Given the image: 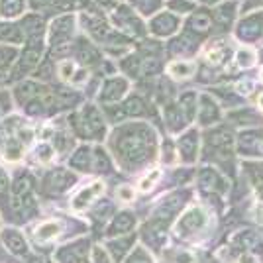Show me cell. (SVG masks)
<instances>
[{"label": "cell", "instance_id": "20", "mask_svg": "<svg viewBox=\"0 0 263 263\" xmlns=\"http://www.w3.org/2000/svg\"><path fill=\"white\" fill-rule=\"evenodd\" d=\"M77 59L83 63V65H90V63H97L99 61V51L92 47V45L88 44H83L79 45V51H77Z\"/></svg>", "mask_w": 263, "mask_h": 263}, {"label": "cell", "instance_id": "21", "mask_svg": "<svg viewBox=\"0 0 263 263\" xmlns=\"http://www.w3.org/2000/svg\"><path fill=\"white\" fill-rule=\"evenodd\" d=\"M16 47L12 45H0V71H8L16 61Z\"/></svg>", "mask_w": 263, "mask_h": 263}, {"label": "cell", "instance_id": "33", "mask_svg": "<svg viewBox=\"0 0 263 263\" xmlns=\"http://www.w3.org/2000/svg\"><path fill=\"white\" fill-rule=\"evenodd\" d=\"M116 195H118V198H120L122 202H130L132 198H134V191H132L130 186H120L116 191Z\"/></svg>", "mask_w": 263, "mask_h": 263}, {"label": "cell", "instance_id": "24", "mask_svg": "<svg viewBox=\"0 0 263 263\" xmlns=\"http://www.w3.org/2000/svg\"><path fill=\"white\" fill-rule=\"evenodd\" d=\"M132 226V216L130 214H120L118 218L114 220V224L110 226V234H116V232H124Z\"/></svg>", "mask_w": 263, "mask_h": 263}, {"label": "cell", "instance_id": "12", "mask_svg": "<svg viewBox=\"0 0 263 263\" xmlns=\"http://www.w3.org/2000/svg\"><path fill=\"white\" fill-rule=\"evenodd\" d=\"M177 28V18L169 12H163L159 16H155L154 22H152V32L157 35H169L173 33Z\"/></svg>", "mask_w": 263, "mask_h": 263}, {"label": "cell", "instance_id": "6", "mask_svg": "<svg viewBox=\"0 0 263 263\" xmlns=\"http://www.w3.org/2000/svg\"><path fill=\"white\" fill-rule=\"evenodd\" d=\"M116 149H118V154H120L122 159H142V152H143V142L142 138H138V136H124L120 138V142H116Z\"/></svg>", "mask_w": 263, "mask_h": 263}, {"label": "cell", "instance_id": "26", "mask_svg": "<svg viewBox=\"0 0 263 263\" xmlns=\"http://www.w3.org/2000/svg\"><path fill=\"white\" fill-rule=\"evenodd\" d=\"M159 177H161V173H159L157 169H154L149 175H145L142 181H140V185H138L140 186V191H142V193H147L149 189H154V185L157 183V179H159Z\"/></svg>", "mask_w": 263, "mask_h": 263}, {"label": "cell", "instance_id": "36", "mask_svg": "<svg viewBox=\"0 0 263 263\" xmlns=\"http://www.w3.org/2000/svg\"><path fill=\"white\" fill-rule=\"evenodd\" d=\"M53 0H30V4H32L33 8H45V6H49Z\"/></svg>", "mask_w": 263, "mask_h": 263}, {"label": "cell", "instance_id": "28", "mask_svg": "<svg viewBox=\"0 0 263 263\" xmlns=\"http://www.w3.org/2000/svg\"><path fill=\"white\" fill-rule=\"evenodd\" d=\"M232 12H234V8L232 6H228V4H224L222 8H218V12H216V20L222 24L230 22L232 20Z\"/></svg>", "mask_w": 263, "mask_h": 263}, {"label": "cell", "instance_id": "38", "mask_svg": "<svg viewBox=\"0 0 263 263\" xmlns=\"http://www.w3.org/2000/svg\"><path fill=\"white\" fill-rule=\"evenodd\" d=\"M250 6H263V0H252Z\"/></svg>", "mask_w": 263, "mask_h": 263}, {"label": "cell", "instance_id": "5", "mask_svg": "<svg viewBox=\"0 0 263 263\" xmlns=\"http://www.w3.org/2000/svg\"><path fill=\"white\" fill-rule=\"evenodd\" d=\"M40 63H42V45H26L22 57L18 61V67L14 71V77L28 75L35 67H40Z\"/></svg>", "mask_w": 263, "mask_h": 263}, {"label": "cell", "instance_id": "9", "mask_svg": "<svg viewBox=\"0 0 263 263\" xmlns=\"http://www.w3.org/2000/svg\"><path fill=\"white\" fill-rule=\"evenodd\" d=\"M126 88H128V83L124 79H108L104 83L102 90H100V100L102 102H116V100H120L124 97Z\"/></svg>", "mask_w": 263, "mask_h": 263}, {"label": "cell", "instance_id": "25", "mask_svg": "<svg viewBox=\"0 0 263 263\" xmlns=\"http://www.w3.org/2000/svg\"><path fill=\"white\" fill-rule=\"evenodd\" d=\"M35 155H37V161L40 163H49L51 159H53V147L51 145H47V143H40V147L35 149Z\"/></svg>", "mask_w": 263, "mask_h": 263}, {"label": "cell", "instance_id": "13", "mask_svg": "<svg viewBox=\"0 0 263 263\" xmlns=\"http://www.w3.org/2000/svg\"><path fill=\"white\" fill-rule=\"evenodd\" d=\"M95 155L90 152V147L87 145H83V147H79L75 154L71 155V159H69V165L75 169V171H83V173H87L88 169L92 167L90 165V159H92Z\"/></svg>", "mask_w": 263, "mask_h": 263}, {"label": "cell", "instance_id": "11", "mask_svg": "<svg viewBox=\"0 0 263 263\" xmlns=\"http://www.w3.org/2000/svg\"><path fill=\"white\" fill-rule=\"evenodd\" d=\"M83 26L85 30H88V33L97 40H102L106 33H108V28H106V22L100 14H95V12H85L83 14Z\"/></svg>", "mask_w": 263, "mask_h": 263}, {"label": "cell", "instance_id": "34", "mask_svg": "<svg viewBox=\"0 0 263 263\" xmlns=\"http://www.w3.org/2000/svg\"><path fill=\"white\" fill-rule=\"evenodd\" d=\"M55 145H57V149H59V152H63V149H65V145H73V140H69V138H65V136H57Z\"/></svg>", "mask_w": 263, "mask_h": 263}, {"label": "cell", "instance_id": "7", "mask_svg": "<svg viewBox=\"0 0 263 263\" xmlns=\"http://www.w3.org/2000/svg\"><path fill=\"white\" fill-rule=\"evenodd\" d=\"M2 243L6 246V250L14 255H18V257H24V255H28V241L24 238L22 234L18 230H14V228H6V230H2Z\"/></svg>", "mask_w": 263, "mask_h": 263}, {"label": "cell", "instance_id": "39", "mask_svg": "<svg viewBox=\"0 0 263 263\" xmlns=\"http://www.w3.org/2000/svg\"><path fill=\"white\" fill-rule=\"evenodd\" d=\"M259 106H261V108H263V95H261V97H259Z\"/></svg>", "mask_w": 263, "mask_h": 263}, {"label": "cell", "instance_id": "35", "mask_svg": "<svg viewBox=\"0 0 263 263\" xmlns=\"http://www.w3.org/2000/svg\"><path fill=\"white\" fill-rule=\"evenodd\" d=\"M171 8H175L179 12H185V10H191L193 4L191 2H171Z\"/></svg>", "mask_w": 263, "mask_h": 263}, {"label": "cell", "instance_id": "18", "mask_svg": "<svg viewBox=\"0 0 263 263\" xmlns=\"http://www.w3.org/2000/svg\"><path fill=\"white\" fill-rule=\"evenodd\" d=\"M195 69H197V67L193 65V63H186V61H173L171 65L167 67V73H169L171 77L186 79L195 73Z\"/></svg>", "mask_w": 263, "mask_h": 263}, {"label": "cell", "instance_id": "14", "mask_svg": "<svg viewBox=\"0 0 263 263\" xmlns=\"http://www.w3.org/2000/svg\"><path fill=\"white\" fill-rule=\"evenodd\" d=\"M85 241H79V243H73V246H65L57 252V263H83V257H85V252L79 250Z\"/></svg>", "mask_w": 263, "mask_h": 263}, {"label": "cell", "instance_id": "22", "mask_svg": "<svg viewBox=\"0 0 263 263\" xmlns=\"http://www.w3.org/2000/svg\"><path fill=\"white\" fill-rule=\"evenodd\" d=\"M210 22H212V18H210L209 12L204 10H198L193 14V20H191V26L198 30V32H206L210 28Z\"/></svg>", "mask_w": 263, "mask_h": 263}, {"label": "cell", "instance_id": "31", "mask_svg": "<svg viewBox=\"0 0 263 263\" xmlns=\"http://www.w3.org/2000/svg\"><path fill=\"white\" fill-rule=\"evenodd\" d=\"M126 114H140L142 112V102H140V99H132L126 102Z\"/></svg>", "mask_w": 263, "mask_h": 263}, {"label": "cell", "instance_id": "10", "mask_svg": "<svg viewBox=\"0 0 263 263\" xmlns=\"http://www.w3.org/2000/svg\"><path fill=\"white\" fill-rule=\"evenodd\" d=\"M45 87L42 85H37V83H33V81H24L20 85H16L14 88V97L18 100V104H22V106H28L30 102H32Z\"/></svg>", "mask_w": 263, "mask_h": 263}, {"label": "cell", "instance_id": "3", "mask_svg": "<svg viewBox=\"0 0 263 263\" xmlns=\"http://www.w3.org/2000/svg\"><path fill=\"white\" fill-rule=\"evenodd\" d=\"M75 183V175L69 173L65 169H53L49 171L44 179V189L49 195H61L67 189H71V185Z\"/></svg>", "mask_w": 263, "mask_h": 263}, {"label": "cell", "instance_id": "2", "mask_svg": "<svg viewBox=\"0 0 263 263\" xmlns=\"http://www.w3.org/2000/svg\"><path fill=\"white\" fill-rule=\"evenodd\" d=\"M73 28H75L73 14H65V16L55 18L51 26H49V40H51L53 47L55 45L67 44L71 40V35H73Z\"/></svg>", "mask_w": 263, "mask_h": 263}, {"label": "cell", "instance_id": "1", "mask_svg": "<svg viewBox=\"0 0 263 263\" xmlns=\"http://www.w3.org/2000/svg\"><path fill=\"white\" fill-rule=\"evenodd\" d=\"M75 130L83 138H99L104 134V120L100 112L95 106H85V108L75 116Z\"/></svg>", "mask_w": 263, "mask_h": 263}, {"label": "cell", "instance_id": "17", "mask_svg": "<svg viewBox=\"0 0 263 263\" xmlns=\"http://www.w3.org/2000/svg\"><path fill=\"white\" fill-rule=\"evenodd\" d=\"M24 145H26V143L20 142L18 138H6L4 149H2L4 159H6V161H18L24 154Z\"/></svg>", "mask_w": 263, "mask_h": 263}, {"label": "cell", "instance_id": "4", "mask_svg": "<svg viewBox=\"0 0 263 263\" xmlns=\"http://www.w3.org/2000/svg\"><path fill=\"white\" fill-rule=\"evenodd\" d=\"M24 33V40L28 42V45H42L44 40V20L35 14H28L20 24Z\"/></svg>", "mask_w": 263, "mask_h": 263}, {"label": "cell", "instance_id": "16", "mask_svg": "<svg viewBox=\"0 0 263 263\" xmlns=\"http://www.w3.org/2000/svg\"><path fill=\"white\" fill-rule=\"evenodd\" d=\"M24 40L22 28L16 24H0V42H8V44H20Z\"/></svg>", "mask_w": 263, "mask_h": 263}, {"label": "cell", "instance_id": "29", "mask_svg": "<svg viewBox=\"0 0 263 263\" xmlns=\"http://www.w3.org/2000/svg\"><path fill=\"white\" fill-rule=\"evenodd\" d=\"M206 57H209L210 63H214V65H220V63H222V59H224V49H220V47H212Z\"/></svg>", "mask_w": 263, "mask_h": 263}, {"label": "cell", "instance_id": "41", "mask_svg": "<svg viewBox=\"0 0 263 263\" xmlns=\"http://www.w3.org/2000/svg\"><path fill=\"white\" fill-rule=\"evenodd\" d=\"M261 79H263V71H261Z\"/></svg>", "mask_w": 263, "mask_h": 263}, {"label": "cell", "instance_id": "15", "mask_svg": "<svg viewBox=\"0 0 263 263\" xmlns=\"http://www.w3.org/2000/svg\"><path fill=\"white\" fill-rule=\"evenodd\" d=\"M59 232H61L59 222H55V220H47V222H42V224L35 228V240L37 241L55 240V238L59 236Z\"/></svg>", "mask_w": 263, "mask_h": 263}, {"label": "cell", "instance_id": "23", "mask_svg": "<svg viewBox=\"0 0 263 263\" xmlns=\"http://www.w3.org/2000/svg\"><path fill=\"white\" fill-rule=\"evenodd\" d=\"M236 61H238V65L243 67V69H248V67L253 65V61H255V53H253L252 49H248V47H243L238 51L236 55Z\"/></svg>", "mask_w": 263, "mask_h": 263}, {"label": "cell", "instance_id": "30", "mask_svg": "<svg viewBox=\"0 0 263 263\" xmlns=\"http://www.w3.org/2000/svg\"><path fill=\"white\" fill-rule=\"evenodd\" d=\"M92 263H110L108 253L104 252L102 248H95L92 250Z\"/></svg>", "mask_w": 263, "mask_h": 263}, {"label": "cell", "instance_id": "19", "mask_svg": "<svg viewBox=\"0 0 263 263\" xmlns=\"http://www.w3.org/2000/svg\"><path fill=\"white\" fill-rule=\"evenodd\" d=\"M24 10V0H0V14L4 18H16Z\"/></svg>", "mask_w": 263, "mask_h": 263}, {"label": "cell", "instance_id": "37", "mask_svg": "<svg viewBox=\"0 0 263 263\" xmlns=\"http://www.w3.org/2000/svg\"><path fill=\"white\" fill-rule=\"evenodd\" d=\"M6 186H8V179H6V175L0 171V193H2Z\"/></svg>", "mask_w": 263, "mask_h": 263}, {"label": "cell", "instance_id": "27", "mask_svg": "<svg viewBox=\"0 0 263 263\" xmlns=\"http://www.w3.org/2000/svg\"><path fill=\"white\" fill-rule=\"evenodd\" d=\"M57 71H59V77L63 81H71L73 73H75V65H73V61H63V63H59Z\"/></svg>", "mask_w": 263, "mask_h": 263}, {"label": "cell", "instance_id": "32", "mask_svg": "<svg viewBox=\"0 0 263 263\" xmlns=\"http://www.w3.org/2000/svg\"><path fill=\"white\" fill-rule=\"evenodd\" d=\"M10 110V97L6 92H0V118L6 116Z\"/></svg>", "mask_w": 263, "mask_h": 263}, {"label": "cell", "instance_id": "42", "mask_svg": "<svg viewBox=\"0 0 263 263\" xmlns=\"http://www.w3.org/2000/svg\"><path fill=\"white\" fill-rule=\"evenodd\" d=\"M0 81H2V79H0Z\"/></svg>", "mask_w": 263, "mask_h": 263}, {"label": "cell", "instance_id": "40", "mask_svg": "<svg viewBox=\"0 0 263 263\" xmlns=\"http://www.w3.org/2000/svg\"><path fill=\"white\" fill-rule=\"evenodd\" d=\"M204 2H218V0H204Z\"/></svg>", "mask_w": 263, "mask_h": 263}, {"label": "cell", "instance_id": "8", "mask_svg": "<svg viewBox=\"0 0 263 263\" xmlns=\"http://www.w3.org/2000/svg\"><path fill=\"white\" fill-rule=\"evenodd\" d=\"M104 193V185H102V181H95L92 185L85 186V189H81L75 198H73V202H71V206L75 210H85L95 200V198H99L100 195Z\"/></svg>", "mask_w": 263, "mask_h": 263}]
</instances>
